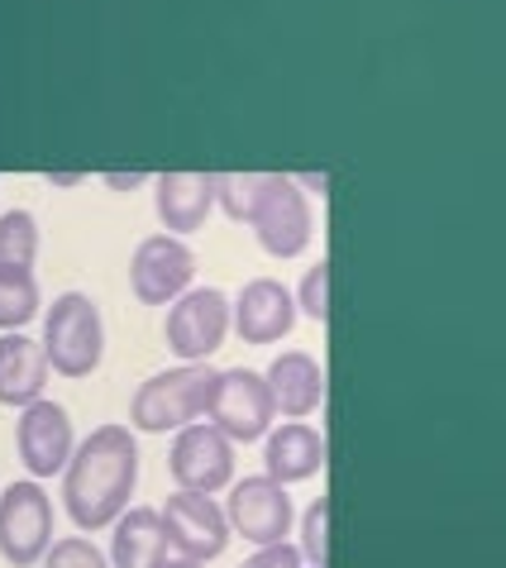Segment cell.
<instances>
[{
  "label": "cell",
  "instance_id": "cell-11",
  "mask_svg": "<svg viewBox=\"0 0 506 568\" xmlns=\"http://www.w3.org/2000/svg\"><path fill=\"white\" fill-rule=\"evenodd\" d=\"M192 277H196V254L186 240H178V234H168V230L139 240L134 258H130V292L144 306H172L192 287Z\"/></svg>",
  "mask_w": 506,
  "mask_h": 568
},
{
  "label": "cell",
  "instance_id": "cell-16",
  "mask_svg": "<svg viewBox=\"0 0 506 568\" xmlns=\"http://www.w3.org/2000/svg\"><path fill=\"white\" fill-rule=\"evenodd\" d=\"M325 468V435L306 420H287L263 439V473L277 483H306Z\"/></svg>",
  "mask_w": 506,
  "mask_h": 568
},
{
  "label": "cell",
  "instance_id": "cell-21",
  "mask_svg": "<svg viewBox=\"0 0 506 568\" xmlns=\"http://www.w3.org/2000/svg\"><path fill=\"white\" fill-rule=\"evenodd\" d=\"M253 192H259V172H215V201L225 206L230 220H240V225H249Z\"/></svg>",
  "mask_w": 506,
  "mask_h": 568
},
{
  "label": "cell",
  "instance_id": "cell-2",
  "mask_svg": "<svg viewBox=\"0 0 506 568\" xmlns=\"http://www.w3.org/2000/svg\"><path fill=\"white\" fill-rule=\"evenodd\" d=\"M211 387H215V368L211 363H178L144 377L130 397V425L134 435H178L182 425L201 420L211 412Z\"/></svg>",
  "mask_w": 506,
  "mask_h": 568
},
{
  "label": "cell",
  "instance_id": "cell-13",
  "mask_svg": "<svg viewBox=\"0 0 506 568\" xmlns=\"http://www.w3.org/2000/svg\"><path fill=\"white\" fill-rule=\"evenodd\" d=\"M296 315V292H287L277 277H253L234 296V335L244 344H277L292 335Z\"/></svg>",
  "mask_w": 506,
  "mask_h": 568
},
{
  "label": "cell",
  "instance_id": "cell-19",
  "mask_svg": "<svg viewBox=\"0 0 506 568\" xmlns=\"http://www.w3.org/2000/svg\"><path fill=\"white\" fill-rule=\"evenodd\" d=\"M39 306H43V292H39L34 267L0 263V329H24L39 315Z\"/></svg>",
  "mask_w": 506,
  "mask_h": 568
},
{
  "label": "cell",
  "instance_id": "cell-20",
  "mask_svg": "<svg viewBox=\"0 0 506 568\" xmlns=\"http://www.w3.org/2000/svg\"><path fill=\"white\" fill-rule=\"evenodd\" d=\"M39 220L29 211H6L0 215V263H14V267H34L39 258Z\"/></svg>",
  "mask_w": 506,
  "mask_h": 568
},
{
  "label": "cell",
  "instance_id": "cell-15",
  "mask_svg": "<svg viewBox=\"0 0 506 568\" xmlns=\"http://www.w3.org/2000/svg\"><path fill=\"white\" fill-rule=\"evenodd\" d=\"M53 363L43 354V339H29L24 329H0V406L24 412L43 397Z\"/></svg>",
  "mask_w": 506,
  "mask_h": 568
},
{
  "label": "cell",
  "instance_id": "cell-5",
  "mask_svg": "<svg viewBox=\"0 0 506 568\" xmlns=\"http://www.w3.org/2000/svg\"><path fill=\"white\" fill-rule=\"evenodd\" d=\"M234 329V302L215 287H186L168 306L163 335L178 363H205Z\"/></svg>",
  "mask_w": 506,
  "mask_h": 568
},
{
  "label": "cell",
  "instance_id": "cell-24",
  "mask_svg": "<svg viewBox=\"0 0 506 568\" xmlns=\"http://www.w3.org/2000/svg\"><path fill=\"white\" fill-rule=\"evenodd\" d=\"M325 516H330L325 497L311 501L306 516H302V555H306L311 568H325Z\"/></svg>",
  "mask_w": 506,
  "mask_h": 568
},
{
  "label": "cell",
  "instance_id": "cell-7",
  "mask_svg": "<svg viewBox=\"0 0 506 568\" xmlns=\"http://www.w3.org/2000/svg\"><path fill=\"white\" fill-rule=\"evenodd\" d=\"M205 420L220 425L234 445H253V439H267L277 420V402H273V387H267L263 373L253 368H225L215 373V387H211V412Z\"/></svg>",
  "mask_w": 506,
  "mask_h": 568
},
{
  "label": "cell",
  "instance_id": "cell-27",
  "mask_svg": "<svg viewBox=\"0 0 506 568\" xmlns=\"http://www.w3.org/2000/svg\"><path fill=\"white\" fill-rule=\"evenodd\" d=\"M158 568H205V564H201V559H186V555H168Z\"/></svg>",
  "mask_w": 506,
  "mask_h": 568
},
{
  "label": "cell",
  "instance_id": "cell-25",
  "mask_svg": "<svg viewBox=\"0 0 506 568\" xmlns=\"http://www.w3.org/2000/svg\"><path fill=\"white\" fill-rule=\"evenodd\" d=\"M302 564H306L302 549L282 540V545H259V549H253V555H249L240 568H302Z\"/></svg>",
  "mask_w": 506,
  "mask_h": 568
},
{
  "label": "cell",
  "instance_id": "cell-10",
  "mask_svg": "<svg viewBox=\"0 0 506 568\" xmlns=\"http://www.w3.org/2000/svg\"><path fill=\"white\" fill-rule=\"evenodd\" d=\"M163 526H168L172 555H186L201 564L220 559L225 545L234 540V526H230L225 507L215 501V493H186V487H178V493L163 501Z\"/></svg>",
  "mask_w": 506,
  "mask_h": 568
},
{
  "label": "cell",
  "instance_id": "cell-14",
  "mask_svg": "<svg viewBox=\"0 0 506 568\" xmlns=\"http://www.w3.org/2000/svg\"><path fill=\"white\" fill-rule=\"evenodd\" d=\"M153 206L168 234L192 240L215 206V172H163L153 178Z\"/></svg>",
  "mask_w": 506,
  "mask_h": 568
},
{
  "label": "cell",
  "instance_id": "cell-17",
  "mask_svg": "<svg viewBox=\"0 0 506 568\" xmlns=\"http://www.w3.org/2000/svg\"><path fill=\"white\" fill-rule=\"evenodd\" d=\"M263 377H267V387H273L277 416L306 420V416L321 412V402H325V373H321V363H315L311 354H302V349L277 354L273 363H267Z\"/></svg>",
  "mask_w": 506,
  "mask_h": 568
},
{
  "label": "cell",
  "instance_id": "cell-4",
  "mask_svg": "<svg viewBox=\"0 0 506 568\" xmlns=\"http://www.w3.org/2000/svg\"><path fill=\"white\" fill-rule=\"evenodd\" d=\"M249 230H253V240H259L263 254L302 258L311 248V240H315V215H311V201L302 192V182L282 178V172H259Z\"/></svg>",
  "mask_w": 506,
  "mask_h": 568
},
{
  "label": "cell",
  "instance_id": "cell-9",
  "mask_svg": "<svg viewBox=\"0 0 506 568\" xmlns=\"http://www.w3.org/2000/svg\"><path fill=\"white\" fill-rule=\"evenodd\" d=\"M225 516L240 540H249L253 549L259 545H282L296 526V507L287 497V483L267 478V473H259V478H240L230 487L225 497Z\"/></svg>",
  "mask_w": 506,
  "mask_h": 568
},
{
  "label": "cell",
  "instance_id": "cell-22",
  "mask_svg": "<svg viewBox=\"0 0 506 568\" xmlns=\"http://www.w3.org/2000/svg\"><path fill=\"white\" fill-rule=\"evenodd\" d=\"M43 568H110V559L87 540V535H62V540L49 545Z\"/></svg>",
  "mask_w": 506,
  "mask_h": 568
},
{
  "label": "cell",
  "instance_id": "cell-1",
  "mask_svg": "<svg viewBox=\"0 0 506 568\" xmlns=\"http://www.w3.org/2000/svg\"><path fill=\"white\" fill-rule=\"evenodd\" d=\"M139 483V439L134 425H97L87 439H77L68 468H62V511L72 526L91 535L105 530L130 511Z\"/></svg>",
  "mask_w": 506,
  "mask_h": 568
},
{
  "label": "cell",
  "instance_id": "cell-6",
  "mask_svg": "<svg viewBox=\"0 0 506 568\" xmlns=\"http://www.w3.org/2000/svg\"><path fill=\"white\" fill-rule=\"evenodd\" d=\"M53 545V501L39 478H20L0 493V559L10 568L43 564Z\"/></svg>",
  "mask_w": 506,
  "mask_h": 568
},
{
  "label": "cell",
  "instance_id": "cell-12",
  "mask_svg": "<svg viewBox=\"0 0 506 568\" xmlns=\"http://www.w3.org/2000/svg\"><path fill=\"white\" fill-rule=\"evenodd\" d=\"M14 449H20V464L29 468V478H39V483L62 478V468H68L72 449H77L72 416L49 397L29 402L20 420H14Z\"/></svg>",
  "mask_w": 506,
  "mask_h": 568
},
{
  "label": "cell",
  "instance_id": "cell-26",
  "mask_svg": "<svg viewBox=\"0 0 506 568\" xmlns=\"http://www.w3.org/2000/svg\"><path fill=\"white\" fill-rule=\"evenodd\" d=\"M149 178L144 172H105V186L110 192H134V186H144Z\"/></svg>",
  "mask_w": 506,
  "mask_h": 568
},
{
  "label": "cell",
  "instance_id": "cell-3",
  "mask_svg": "<svg viewBox=\"0 0 506 568\" xmlns=\"http://www.w3.org/2000/svg\"><path fill=\"white\" fill-rule=\"evenodd\" d=\"M43 354L58 377H91L105 358V321L87 292H62L43 311Z\"/></svg>",
  "mask_w": 506,
  "mask_h": 568
},
{
  "label": "cell",
  "instance_id": "cell-8",
  "mask_svg": "<svg viewBox=\"0 0 506 568\" xmlns=\"http://www.w3.org/2000/svg\"><path fill=\"white\" fill-rule=\"evenodd\" d=\"M168 473L186 493H225L234 483V439L211 420H192L172 435Z\"/></svg>",
  "mask_w": 506,
  "mask_h": 568
},
{
  "label": "cell",
  "instance_id": "cell-18",
  "mask_svg": "<svg viewBox=\"0 0 506 568\" xmlns=\"http://www.w3.org/2000/svg\"><path fill=\"white\" fill-rule=\"evenodd\" d=\"M172 555L163 511L130 507L110 526V568H158Z\"/></svg>",
  "mask_w": 506,
  "mask_h": 568
},
{
  "label": "cell",
  "instance_id": "cell-23",
  "mask_svg": "<svg viewBox=\"0 0 506 568\" xmlns=\"http://www.w3.org/2000/svg\"><path fill=\"white\" fill-rule=\"evenodd\" d=\"M296 306L306 321H325L330 315V263H311L302 287H296Z\"/></svg>",
  "mask_w": 506,
  "mask_h": 568
}]
</instances>
